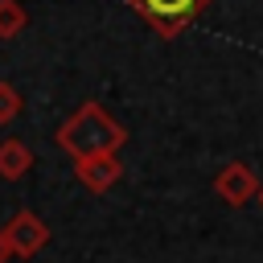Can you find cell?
Here are the masks:
<instances>
[{"label": "cell", "mask_w": 263, "mask_h": 263, "mask_svg": "<svg viewBox=\"0 0 263 263\" xmlns=\"http://www.w3.org/2000/svg\"><path fill=\"white\" fill-rule=\"evenodd\" d=\"M255 197H259V205H263V185H259V193H255Z\"/></svg>", "instance_id": "obj_10"}, {"label": "cell", "mask_w": 263, "mask_h": 263, "mask_svg": "<svg viewBox=\"0 0 263 263\" xmlns=\"http://www.w3.org/2000/svg\"><path fill=\"white\" fill-rule=\"evenodd\" d=\"M8 255H12V251H8V242H4V230H0V263H8Z\"/></svg>", "instance_id": "obj_9"}, {"label": "cell", "mask_w": 263, "mask_h": 263, "mask_svg": "<svg viewBox=\"0 0 263 263\" xmlns=\"http://www.w3.org/2000/svg\"><path fill=\"white\" fill-rule=\"evenodd\" d=\"M21 111H25V99H21V90H16L12 82H4V78H0V127H4V123H12Z\"/></svg>", "instance_id": "obj_8"}, {"label": "cell", "mask_w": 263, "mask_h": 263, "mask_svg": "<svg viewBox=\"0 0 263 263\" xmlns=\"http://www.w3.org/2000/svg\"><path fill=\"white\" fill-rule=\"evenodd\" d=\"M127 4H132L164 41H173V37H177L185 25H193L214 0H127Z\"/></svg>", "instance_id": "obj_2"}, {"label": "cell", "mask_w": 263, "mask_h": 263, "mask_svg": "<svg viewBox=\"0 0 263 263\" xmlns=\"http://www.w3.org/2000/svg\"><path fill=\"white\" fill-rule=\"evenodd\" d=\"M25 25H29V12H25V4H21V0H0V41L16 37Z\"/></svg>", "instance_id": "obj_7"}, {"label": "cell", "mask_w": 263, "mask_h": 263, "mask_svg": "<svg viewBox=\"0 0 263 263\" xmlns=\"http://www.w3.org/2000/svg\"><path fill=\"white\" fill-rule=\"evenodd\" d=\"M33 168V148L21 140H0V177L4 181H21Z\"/></svg>", "instance_id": "obj_6"}, {"label": "cell", "mask_w": 263, "mask_h": 263, "mask_svg": "<svg viewBox=\"0 0 263 263\" xmlns=\"http://www.w3.org/2000/svg\"><path fill=\"white\" fill-rule=\"evenodd\" d=\"M4 242H8L12 255L29 259V255H37V251L49 242V226H45L33 210H16V214L8 218V226H4Z\"/></svg>", "instance_id": "obj_3"}, {"label": "cell", "mask_w": 263, "mask_h": 263, "mask_svg": "<svg viewBox=\"0 0 263 263\" xmlns=\"http://www.w3.org/2000/svg\"><path fill=\"white\" fill-rule=\"evenodd\" d=\"M58 144L78 160V156H95V152H119L127 144V132L90 99L82 103L62 127H58Z\"/></svg>", "instance_id": "obj_1"}, {"label": "cell", "mask_w": 263, "mask_h": 263, "mask_svg": "<svg viewBox=\"0 0 263 263\" xmlns=\"http://www.w3.org/2000/svg\"><path fill=\"white\" fill-rule=\"evenodd\" d=\"M214 193H218L226 205H247V201L259 193V177H255L251 164L230 160V164L218 168V177H214Z\"/></svg>", "instance_id": "obj_4"}, {"label": "cell", "mask_w": 263, "mask_h": 263, "mask_svg": "<svg viewBox=\"0 0 263 263\" xmlns=\"http://www.w3.org/2000/svg\"><path fill=\"white\" fill-rule=\"evenodd\" d=\"M74 177L90 189V193H107L119 177H123V164L115 152H95V156H78L74 160Z\"/></svg>", "instance_id": "obj_5"}]
</instances>
